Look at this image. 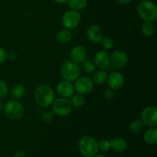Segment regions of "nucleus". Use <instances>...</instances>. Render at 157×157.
<instances>
[{
    "label": "nucleus",
    "mask_w": 157,
    "mask_h": 157,
    "mask_svg": "<svg viewBox=\"0 0 157 157\" xmlns=\"http://www.w3.org/2000/svg\"><path fill=\"white\" fill-rule=\"evenodd\" d=\"M35 100L41 107H48L55 101V92L50 86L41 84L35 90Z\"/></svg>",
    "instance_id": "nucleus-1"
},
{
    "label": "nucleus",
    "mask_w": 157,
    "mask_h": 157,
    "mask_svg": "<svg viewBox=\"0 0 157 157\" xmlns=\"http://www.w3.org/2000/svg\"><path fill=\"white\" fill-rule=\"evenodd\" d=\"M144 124L141 120H136L133 121L130 125V130L132 133H139L144 130Z\"/></svg>",
    "instance_id": "nucleus-23"
},
{
    "label": "nucleus",
    "mask_w": 157,
    "mask_h": 157,
    "mask_svg": "<svg viewBox=\"0 0 157 157\" xmlns=\"http://www.w3.org/2000/svg\"><path fill=\"white\" fill-rule=\"evenodd\" d=\"M54 1L59 4H64V3H67L69 0H54Z\"/></svg>",
    "instance_id": "nucleus-34"
},
{
    "label": "nucleus",
    "mask_w": 157,
    "mask_h": 157,
    "mask_svg": "<svg viewBox=\"0 0 157 157\" xmlns=\"http://www.w3.org/2000/svg\"><path fill=\"white\" fill-rule=\"evenodd\" d=\"M81 64H82V67L84 68V70L85 71L86 73L93 74L94 72H95L96 66H95L94 63L92 62L90 60L86 58Z\"/></svg>",
    "instance_id": "nucleus-25"
},
{
    "label": "nucleus",
    "mask_w": 157,
    "mask_h": 157,
    "mask_svg": "<svg viewBox=\"0 0 157 157\" xmlns=\"http://www.w3.org/2000/svg\"><path fill=\"white\" fill-rule=\"evenodd\" d=\"M71 103L75 107H81L85 104V99H84V96L81 94L75 95L73 94L71 97Z\"/></svg>",
    "instance_id": "nucleus-24"
},
{
    "label": "nucleus",
    "mask_w": 157,
    "mask_h": 157,
    "mask_svg": "<svg viewBox=\"0 0 157 157\" xmlns=\"http://www.w3.org/2000/svg\"><path fill=\"white\" fill-rule=\"evenodd\" d=\"M110 62V55L105 51H100L95 55L94 64L98 68L105 70L109 67Z\"/></svg>",
    "instance_id": "nucleus-14"
},
{
    "label": "nucleus",
    "mask_w": 157,
    "mask_h": 157,
    "mask_svg": "<svg viewBox=\"0 0 157 157\" xmlns=\"http://www.w3.org/2000/svg\"><path fill=\"white\" fill-rule=\"evenodd\" d=\"M70 58L73 62L78 64H81L87 58V52L85 48L81 45L75 46L71 51Z\"/></svg>",
    "instance_id": "nucleus-13"
},
{
    "label": "nucleus",
    "mask_w": 157,
    "mask_h": 157,
    "mask_svg": "<svg viewBox=\"0 0 157 157\" xmlns=\"http://www.w3.org/2000/svg\"><path fill=\"white\" fill-rule=\"evenodd\" d=\"M132 1H133V0H118L119 2H121V4H124V5L129 4V3L131 2Z\"/></svg>",
    "instance_id": "nucleus-33"
},
{
    "label": "nucleus",
    "mask_w": 157,
    "mask_h": 157,
    "mask_svg": "<svg viewBox=\"0 0 157 157\" xmlns=\"http://www.w3.org/2000/svg\"><path fill=\"white\" fill-rule=\"evenodd\" d=\"M61 75L65 81H75L81 75V68L78 64L71 61H64L61 68Z\"/></svg>",
    "instance_id": "nucleus-4"
},
{
    "label": "nucleus",
    "mask_w": 157,
    "mask_h": 157,
    "mask_svg": "<svg viewBox=\"0 0 157 157\" xmlns=\"http://www.w3.org/2000/svg\"><path fill=\"white\" fill-rule=\"evenodd\" d=\"M114 90H113L110 88L106 89L104 91V97L105 99L107 100H112L113 98H114Z\"/></svg>",
    "instance_id": "nucleus-30"
},
{
    "label": "nucleus",
    "mask_w": 157,
    "mask_h": 157,
    "mask_svg": "<svg viewBox=\"0 0 157 157\" xmlns=\"http://www.w3.org/2000/svg\"><path fill=\"white\" fill-rule=\"evenodd\" d=\"M11 94L15 100L20 99V98H23L25 94V87L22 84H15L12 88Z\"/></svg>",
    "instance_id": "nucleus-20"
},
{
    "label": "nucleus",
    "mask_w": 157,
    "mask_h": 157,
    "mask_svg": "<svg viewBox=\"0 0 157 157\" xmlns=\"http://www.w3.org/2000/svg\"><path fill=\"white\" fill-rule=\"evenodd\" d=\"M87 36L89 41L94 44L101 42L103 38V33L101 28L96 25H91L87 30Z\"/></svg>",
    "instance_id": "nucleus-15"
},
{
    "label": "nucleus",
    "mask_w": 157,
    "mask_h": 157,
    "mask_svg": "<svg viewBox=\"0 0 157 157\" xmlns=\"http://www.w3.org/2000/svg\"><path fill=\"white\" fill-rule=\"evenodd\" d=\"M67 3L72 10L80 11L87 6V0H69Z\"/></svg>",
    "instance_id": "nucleus-21"
},
{
    "label": "nucleus",
    "mask_w": 157,
    "mask_h": 157,
    "mask_svg": "<svg viewBox=\"0 0 157 157\" xmlns=\"http://www.w3.org/2000/svg\"><path fill=\"white\" fill-rule=\"evenodd\" d=\"M78 148L81 154L85 157H94L98 150V143L92 136H83L78 143Z\"/></svg>",
    "instance_id": "nucleus-3"
},
{
    "label": "nucleus",
    "mask_w": 157,
    "mask_h": 157,
    "mask_svg": "<svg viewBox=\"0 0 157 157\" xmlns=\"http://www.w3.org/2000/svg\"><path fill=\"white\" fill-rule=\"evenodd\" d=\"M107 78H108V75L107 72L105 70H102L101 69L100 71L95 72L93 76V82L95 83L98 85H101V84H104L107 81Z\"/></svg>",
    "instance_id": "nucleus-19"
},
{
    "label": "nucleus",
    "mask_w": 157,
    "mask_h": 157,
    "mask_svg": "<svg viewBox=\"0 0 157 157\" xmlns=\"http://www.w3.org/2000/svg\"><path fill=\"white\" fill-rule=\"evenodd\" d=\"M110 147L117 153H123L127 149V143L123 138L117 137L110 141Z\"/></svg>",
    "instance_id": "nucleus-16"
},
{
    "label": "nucleus",
    "mask_w": 157,
    "mask_h": 157,
    "mask_svg": "<svg viewBox=\"0 0 157 157\" xmlns=\"http://www.w3.org/2000/svg\"><path fill=\"white\" fill-rule=\"evenodd\" d=\"M56 41L61 44H67L72 39V34L68 29H64V30L59 31L57 33Z\"/></svg>",
    "instance_id": "nucleus-18"
},
{
    "label": "nucleus",
    "mask_w": 157,
    "mask_h": 157,
    "mask_svg": "<svg viewBox=\"0 0 157 157\" xmlns=\"http://www.w3.org/2000/svg\"><path fill=\"white\" fill-rule=\"evenodd\" d=\"M5 114L12 121H18L23 117L24 107L17 100H10L4 106Z\"/></svg>",
    "instance_id": "nucleus-5"
},
{
    "label": "nucleus",
    "mask_w": 157,
    "mask_h": 157,
    "mask_svg": "<svg viewBox=\"0 0 157 157\" xmlns=\"http://www.w3.org/2000/svg\"><path fill=\"white\" fill-rule=\"evenodd\" d=\"M137 13L144 21L153 22L157 18L156 4L150 0H143L137 6Z\"/></svg>",
    "instance_id": "nucleus-2"
},
{
    "label": "nucleus",
    "mask_w": 157,
    "mask_h": 157,
    "mask_svg": "<svg viewBox=\"0 0 157 157\" xmlns=\"http://www.w3.org/2000/svg\"><path fill=\"white\" fill-rule=\"evenodd\" d=\"M94 157H107V156H104V155H98V156H95Z\"/></svg>",
    "instance_id": "nucleus-36"
},
{
    "label": "nucleus",
    "mask_w": 157,
    "mask_h": 157,
    "mask_svg": "<svg viewBox=\"0 0 157 157\" xmlns=\"http://www.w3.org/2000/svg\"><path fill=\"white\" fill-rule=\"evenodd\" d=\"M75 90L81 94H87L94 88V82L88 77H81L75 81Z\"/></svg>",
    "instance_id": "nucleus-9"
},
{
    "label": "nucleus",
    "mask_w": 157,
    "mask_h": 157,
    "mask_svg": "<svg viewBox=\"0 0 157 157\" xmlns=\"http://www.w3.org/2000/svg\"><path fill=\"white\" fill-rule=\"evenodd\" d=\"M144 142L149 145H154L157 142V130L154 127L149 129L144 135Z\"/></svg>",
    "instance_id": "nucleus-17"
},
{
    "label": "nucleus",
    "mask_w": 157,
    "mask_h": 157,
    "mask_svg": "<svg viewBox=\"0 0 157 157\" xmlns=\"http://www.w3.org/2000/svg\"><path fill=\"white\" fill-rule=\"evenodd\" d=\"M81 20V13L78 11L71 9L64 12L61 18V23L66 29H74L78 27Z\"/></svg>",
    "instance_id": "nucleus-7"
},
{
    "label": "nucleus",
    "mask_w": 157,
    "mask_h": 157,
    "mask_svg": "<svg viewBox=\"0 0 157 157\" xmlns=\"http://www.w3.org/2000/svg\"><path fill=\"white\" fill-rule=\"evenodd\" d=\"M56 90L58 94L64 98H69L74 94L75 87L71 82L64 80L61 81L57 84Z\"/></svg>",
    "instance_id": "nucleus-11"
},
{
    "label": "nucleus",
    "mask_w": 157,
    "mask_h": 157,
    "mask_svg": "<svg viewBox=\"0 0 157 157\" xmlns=\"http://www.w3.org/2000/svg\"><path fill=\"white\" fill-rule=\"evenodd\" d=\"M101 45L105 50H110L114 46V41L110 37H104L101 41Z\"/></svg>",
    "instance_id": "nucleus-26"
},
{
    "label": "nucleus",
    "mask_w": 157,
    "mask_h": 157,
    "mask_svg": "<svg viewBox=\"0 0 157 157\" xmlns=\"http://www.w3.org/2000/svg\"><path fill=\"white\" fill-rule=\"evenodd\" d=\"M110 60L116 67H124L127 64L129 58L127 54L122 50H116L111 54Z\"/></svg>",
    "instance_id": "nucleus-10"
},
{
    "label": "nucleus",
    "mask_w": 157,
    "mask_h": 157,
    "mask_svg": "<svg viewBox=\"0 0 157 157\" xmlns=\"http://www.w3.org/2000/svg\"><path fill=\"white\" fill-rule=\"evenodd\" d=\"M8 86L4 81H0V100H2L6 97L8 94Z\"/></svg>",
    "instance_id": "nucleus-28"
},
{
    "label": "nucleus",
    "mask_w": 157,
    "mask_h": 157,
    "mask_svg": "<svg viewBox=\"0 0 157 157\" xmlns=\"http://www.w3.org/2000/svg\"><path fill=\"white\" fill-rule=\"evenodd\" d=\"M25 153L23 151H18L16 153H15L13 157H25Z\"/></svg>",
    "instance_id": "nucleus-32"
},
{
    "label": "nucleus",
    "mask_w": 157,
    "mask_h": 157,
    "mask_svg": "<svg viewBox=\"0 0 157 157\" xmlns=\"http://www.w3.org/2000/svg\"><path fill=\"white\" fill-rule=\"evenodd\" d=\"M52 110L58 116H67L72 111V104L67 98H58L52 103Z\"/></svg>",
    "instance_id": "nucleus-6"
},
{
    "label": "nucleus",
    "mask_w": 157,
    "mask_h": 157,
    "mask_svg": "<svg viewBox=\"0 0 157 157\" xmlns=\"http://www.w3.org/2000/svg\"><path fill=\"white\" fill-rule=\"evenodd\" d=\"M54 113L52 111H44L41 114V120L44 123H49L53 120Z\"/></svg>",
    "instance_id": "nucleus-29"
},
{
    "label": "nucleus",
    "mask_w": 157,
    "mask_h": 157,
    "mask_svg": "<svg viewBox=\"0 0 157 157\" xmlns=\"http://www.w3.org/2000/svg\"><path fill=\"white\" fill-rule=\"evenodd\" d=\"M8 58V53L5 49L0 48V64L4 62Z\"/></svg>",
    "instance_id": "nucleus-31"
},
{
    "label": "nucleus",
    "mask_w": 157,
    "mask_h": 157,
    "mask_svg": "<svg viewBox=\"0 0 157 157\" xmlns=\"http://www.w3.org/2000/svg\"><path fill=\"white\" fill-rule=\"evenodd\" d=\"M109 88L113 90H118L124 86V78L119 72H113L107 78Z\"/></svg>",
    "instance_id": "nucleus-12"
},
{
    "label": "nucleus",
    "mask_w": 157,
    "mask_h": 157,
    "mask_svg": "<svg viewBox=\"0 0 157 157\" xmlns=\"http://www.w3.org/2000/svg\"><path fill=\"white\" fill-rule=\"evenodd\" d=\"M155 25L151 21H145L141 27V32L143 35L146 37H150L154 34Z\"/></svg>",
    "instance_id": "nucleus-22"
},
{
    "label": "nucleus",
    "mask_w": 157,
    "mask_h": 157,
    "mask_svg": "<svg viewBox=\"0 0 157 157\" xmlns=\"http://www.w3.org/2000/svg\"><path fill=\"white\" fill-rule=\"evenodd\" d=\"M4 106L5 105L2 101V100H0V111H2L4 109Z\"/></svg>",
    "instance_id": "nucleus-35"
},
{
    "label": "nucleus",
    "mask_w": 157,
    "mask_h": 157,
    "mask_svg": "<svg viewBox=\"0 0 157 157\" xmlns=\"http://www.w3.org/2000/svg\"><path fill=\"white\" fill-rule=\"evenodd\" d=\"M141 121L144 125L150 127L157 126V108L155 106H149L141 113Z\"/></svg>",
    "instance_id": "nucleus-8"
},
{
    "label": "nucleus",
    "mask_w": 157,
    "mask_h": 157,
    "mask_svg": "<svg viewBox=\"0 0 157 157\" xmlns=\"http://www.w3.org/2000/svg\"><path fill=\"white\" fill-rule=\"evenodd\" d=\"M98 149L101 150L103 152H107L111 149L110 147V141L108 140H101L99 143H98Z\"/></svg>",
    "instance_id": "nucleus-27"
}]
</instances>
